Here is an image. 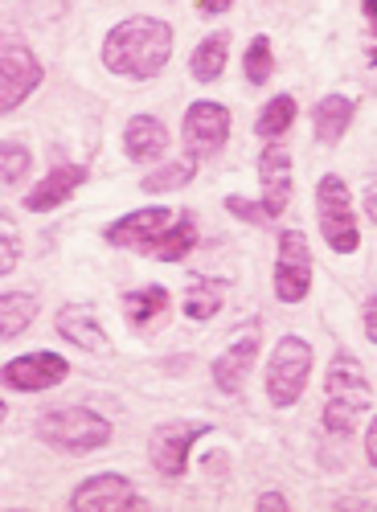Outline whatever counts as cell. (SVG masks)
I'll use <instances>...</instances> for the list:
<instances>
[{
  "mask_svg": "<svg viewBox=\"0 0 377 512\" xmlns=\"http://www.w3.org/2000/svg\"><path fill=\"white\" fill-rule=\"evenodd\" d=\"M169 54H173V29L160 17H128L103 41V66L119 78H136V82L160 74Z\"/></svg>",
  "mask_w": 377,
  "mask_h": 512,
  "instance_id": "obj_1",
  "label": "cell"
},
{
  "mask_svg": "<svg viewBox=\"0 0 377 512\" xmlns=\"http://www.w3.org/2000/svg\"><path fill=\"white\" fill-rule=\"evenodd\" d=\"M369 410V381L353 353H337L324 373V431L328 435H353L357 418Z\"/></svg>",
  "mask_w": 377,
  "mask_h": 512,
  "instance_id": "obj_2",
  "label": "cell"
},
{
  "mask_svg": "<svg viewBox=\"0 0 377 512\" xmlns=\"http://www.w3.org/2000/svg\"><path fill=\"white\" fill-rule=\"evenodd\" d=\"M37 439L70 455H87L111 443V422L87 406H62L37 418Z\"/></svg>",
  "mask_w": 377,
  "mask_h": 512,
  "instance_id": "obj_3",
  "label": "cell"
},
{
  "mask_svg": "<svg viewBox=\"0 0 377 512\" xmlns=\"http://www.w3.org/2000/svg\"><path fill=\"white\" fill-rule=\"evenodd\" d=\"M316 213H320L324 242L337 250V254H353L361 246L357 218H353V197H349V185L337 173L320 177V185H316Z\"/></svg>",
  "mask_w": 377,
  "mask_h": 512,
  "instance_id": "obj_4",
  "label": "cell"
},
{
  "mask_svg": "<svg viewBox=\"0 0 377 512\" xmlns=\"http://www.w3.org/2000/svg\"><path fill=\"white\" fill-rule=\"evenodd\" d=\"M308 373H312V345L304 336H283L271 353V365H267V398L279 410L296 406L308 386Z\"/></svg>",
  "mask_w": 377,
  "mask_h": 512,
  "instance_id": "obj_5",
  "label": "cell"
},
{
  "mask_svg": "<svg viewBox=\"0 0 377 512\" xmlns=\"http://www.w3.org/2000/svg\"><path fill=\"white\" fill-rule=\"evenodd\" d=\"M41 82V62L33 58V50L17 37H5L0 46V111H17Z\"/></svg>",
  "mask_w": 377,
  "mask_h": 512,
  "instance_id": "obj_6",
  "label": "cell"
},
{
  "mask_svg": "<svg viewBox=\"0 0 377 512\" xmlns=\"http://www.w3.org/2000/svg\"><path fill=\"white\" fill-rule=\"evenodd\" d=\"M312 291V250L308 238L300 230H287L279 238V254H275V295L283 304H300Z\"/></svg>",
  "mask_w": 377,
  "mask_h": 512,
  "instance_id": "obj_7",
  "label": "cell"
},
{
  "mask_svg": "<svg viewBox=\"0 0 377 512\" xmlns=\"http://www.w3.org/2000/svg\"><path fill=\"white\" fill-rule=\"evenodd\" d=\"M181 136H185V148H189V156H197V160L214 156V152H218V148L230 140V111H226L222 103L197 99V103L185 111Z\"/></svg>",
  "mask_w": 377,
  "mask_h": 512,
  "instance_id": "obj_8",
  "label": "cell"
},
{
  "mask_svg": "<svg viewBox=\"0 0 377 512\" xmlns=\"http://www.w3.org/2000/svg\"><path fill=\"white\" fill-rule=\"evenodd\" d=\"M201 435H209L205 422H189V426L185 422H169V426H160V431L152 435V447H148L152 467L164 480H181L185 467H189V451H193V443Z\"/></svg>",
  "mask_w": 377,
  "mask_h": 512,
  "instance_id": "obj_9",
  "label": "cell"
},
{
  "mask_svg": "<svg viewBox=\"0 0 377 512\" xmlns=\"http://www.w3.org/2000/svg\"><path fill=\"white\" fill-rule=\"evenodd\" d=\"M66 373H70V361L58 357V353H25V357L5 365V390L41 394V390L62 386Z\"/></svg>",
  "mask_w": 377,
  "mask_h": 512,
  "instance_id": "obj_10",
  "label": "cell"
},
{
  "mask_svg": "<svg viewBox=\"0 0 377 512\" xmlns=\"http://www.w3.org/2000/svg\"><path fill=\"white\" fill-rule=\"evenodd\" d=\"M177 222V213L173 209H164V205H152V209H136L128 213V218H119L111 222L103 234L111 246H123V250H148L164 230H169Z\"/></svg>",
  "mask_w": 377,
  "mask_h": 512,
  "instance_id": "obj_11",
  "label": "cell"
},
{
  "mask_svg": "<svg viewBox=\"0 0 377 512\" xmlns=\"http://www.w3.org/2000/svg\"><path fill=\"white\" fill-rule=\"evenodd\" d=\"M144 496L132 488L128 476H115V472H103V476H91L87 484H78L74 496H70V508L74 512H95V508H140Z\"/></svg>",
  "mask_w": 377,
  "mask_h": 512,
  "instance_id": "obj_12",
  "label": "cell"
},
{
  "mask_svg": "<svg viewBox=\"0 0 377 512\" xmlns=\"http://www.w3.org/2000/svg\"><path fill=\"white\" fill-rule=\"evenodd\" d=\"M259 181H263V209L267 218H283V209L291 201V156L283 144H267L259 156Z\"/></svg>",
  "mask_w": 377,
  "mask_h": 512,
  "instance_id": "obj_13",
  "label": "cell"
},
{
  "mask_svg": "<svg viewBox=\"0 0 377 512\" xmlns=\"http://www.w3.org/2000/svg\"><path fill=\"white\" fill-rule=\"evenodd\" d=\"M82 181H87V168H82V164H58V168H50V173L25 193V209H33V213L58 209L62 201H70L78 193Z\"/></svg>",
  "mask_w": 377,
  "mask_h": 512,
  "instance_id": "obj_14",
  "label": "cell"
},
{
  "mask_svg": "<svg viewBox=\"0 0 377 512\" xmlns=\"http://www.w3.org/2000/svg\"><path fill=\"white\" fill-rule=\"evenodd\" d=\"M255 357H259V332H255V328L238 332V336L230 340V349L214 361L218 390H222V394H238L242 381H246V373H250V365H255Z\"/></svg>",
  "mask_w": 377,
  "mask_h": 512,
  "instance_id": "obj_15",
  "label": "cell"
},
{
  "mask_svg": "<svg viewBox=\"0 0 377 512\" xmlns=\"http://www.w3.org/2000/svg\"><path fill=\"white\" fill-rule=\"evenodd\" d=\"M123 148L136 164L160 160L164 148H169V127H164L156 115H132L128 119V132H123Z\"/></svg>",
  "mask_w": 377,
  "mask_h": 512,
  "instance_id": "obj_16",
  "label": "cell"
},
{
  "mask_svg": "<svg viewBox=\"0 0 377 512\" xmlns=\"http://www.w3.org/2000/svg\"><path fill=\"white\" fill-rule=\"evenodd\" d=\"M58 336L62 340H70V345H78V349H87V353H107V332L99 328V320H95V312L91 308H82V304H66L62 312H58Z\"/></svg>",
  "mask_w": 377,
  "mask_h": 512,
  "instance_id": "obj_17",
  "label": "cell"
},
{
  "mask_svg": "<svg viewBox=\"0 0 377 512\" xmlns=\"http://www.w3.org/2000/svg\"><path fill=\"white\" fill-rule=\"evenodd\" d=\"M353 99H345V95H324L320 103H316V111H312V132H316V140L324 144V148H337L341 144V136L349 132V123H353Z\"/></svg>",
  "mask_w": 377,
  "mask_h": 512,
  "instance_id": "obj_18",
  "label": "cell"
},
{
  "mask_svg": "<svg viewBox=\"0 0 377 512\" xmlns=\"http://www.w3.org/2000/svg\"><path fill=\"white\" fill-rule=\"evenodd\" d=\"M164 312H169V291L164 287H136L123 295V316H128V324L136 332H148L164 320Z\"/></svg>",
  "mask_w": 377,
  "mask_h": 512,
  "instance_id": "obj_19",
  "label": "cell"
},
{
  "mask_svg": "<svg viewBox=\"0 0 377 512\" xmlns=\"http://www.w3.org/2000/svg\"><path fill=\"white\" fill-rule=\"evenodd\" d=\"M193 246H197V222L189 218V213H181V218L164 230L144 254H152V259H160V263H181Z\"/></svg>",
  "mask_w": 377,
  "mask_h": 512,
  "instance_id": "obj_20",
  "label": "cell"
},
{
  "mask_svg": "<svg viewBox=\"0 0 377 512\" xmlns=\"http://www.w3.org/2000/svg\"><path fill=\"white\" fill-rule=\"evenodd\" d=\"M226 58H230V33H209L201 46L193 50V78L197 82H218L222 70H226Z\"/></svg>",
  "mask_w": 377,
  "mask_h": 512,
  "instance_id": "obj_21",
  "label": "cell"
},
{
  "mask_svg": "<svg viewBox=\"0 0 377 512\" xmlns=\"http://www.w3.org/2000/svg\"><path fill=\"white\" fill-rule=\"evenodd\" d=\"M37 316V300L29 291H9L5 300H0V336L5 340H17Z\"/></svg>",
  "mask_w": 377,
  "mask_h": 512,
  "instance_id": "obj_22",
  "label": "cell"
},
{
  "mask_svg": "<svg viewBox=\"0 0 377 512\" xmlns=\"http://www.w3.org/2000/svg\"><path fill=\"white\" fill-rule=\"evenodd\" d=\"M218 308H222V283L197 275L185 287V316L189 320H209V316H218Z\"/></svg>",
  "mask_w": 377,
  "mask_h": 512,
  "instance_id": "obj_23",
  "label": "cell"
},
{
  "mask_svg": "<svg viewBox=\"0 0 377 512\" xmlns=\"http://www.w3.org/2000/svg\"><path fill=\"white\" fill-rule=\"evenodd\" d=\"M193 177H197V156H185V160H173V164L156 168V173H148V177L140 181V189H144V193H169V189L189 185Z\"/></svg>",
  "mask_w": 377,
  "mask_h": 512,
  "instance_id": "obj_24",
  "label": "cell"
},
{
  "mask_svg": "<svg viewBox=\"0 0 377 512\" xmlns=\"http://www.w3.org/2000/svg\"><path fill=\"white\" fill-rule=\"evenodd\" d=\"M291 123H296V99H291V95H275V99L259 111L255 132H259L263 140H279Z\"/></svg>",
  "mask_w": 377,
  "mask_h": 512,
  "instance_id": "obj_25",
  "label": "cell"
},
{
  "mask_svg": "<svg viewBox=\"0 0 377 512\" xmlns=\"http://www.w3.org/2000/svg\"><path fill=\"white\" fill-rule=\"evenodd\" d=\"M242 70H246V82H250V87H263V82L271 78V70H275V54H271V41H267V37H255V41H250V50H246V58H242Z\"/></svg>",
  "mask_w": 377,
  "mask_h": 512,
  "instance_id": "obj_26",
  "label": "cell"
},
{
  "mask_svg": "<svg viewBox=\"0 0 377 512\" xmlns=\"http://www.w3.org/2000/svg\"><path fill=\"white\" fill-rule=\"evenodd\" d=\"M25 173H29V152H25V144L5 140V144H0V181H5V185H21Z\"/></svg>",
  "mask_w": 377,
  "mask_h": 512,
  "instance_id": "obj_27",
  "label": "cell"
},
{
  "mask_svg": "<svg viewBox=\"0 0 377 512\" xmlns=\"http://www.w3.org/2000/svg\"><path fill=\"white\" fill-rule=\"evenodd\" d=\"M226 209L234 213V218L255 222V226H267V222H271V218H267V209H263V201L255 205V201H246V197H226Z\"/></svg>",
  "mask_w": 377,
  "mask_h": 512,
  "instance_id": "obj_28",
  "label": "cell"
},
{
  "mask_svg": "<svg viewBox=\"0 0 377 512\" xmlns=\"http://www.w3.org/2000/svg\"><path fill=\"white\" fill-rule=\"evenodd\" d=\"M13 267H17V234L5 222V259H0V275H13Z\"/></svg>",
  "mask_w": 377,
  "mask_h": 512,
  "instance_id": "obj_29",
  "label": "cell"
},
{
  "mask_svg": "<svg viewBox=\"0 0 377 512\" xmlns=\"http://www.w3.org/2000/svg\"><path fill=\"white\" fill-rule=\"evenodd\" d=\"M361 320H365V336H369L373 345H377V295H369V304H365Z\"/></svg>",
  "mask_w": 377,
  "mask_h": 512,
  "instance_id": "obj_30",
  "label": "cell"
},
{
  "mask_svg": "<svg viewBox=\"0 0 377 512\" xmlns=\"http://www.w3.org/2000/svg\"><path fill=\"white\" fill-rule=\"evenodd\" d=\"M234 5V0H197V13L201 17H218V13H226Z\"/></svg>",
  "mask_w": 377,
  "mask_h": 512,
  "instance_id": "obj_31",
  "label": "cell"
},
{
  "mask_svg": "<svg viewBox=\"0 0 377 512\" xmlns=\"http://www.w3.org/2000/svg\"><path fill=\"white\" fill-rule=\"evenodd\" d=\"M255 508H263V512H267V508H287V496H283V492H263V496L255 500Z\"/></svg>",
  "mask_w": 377,
  "mask_h": 512,
  "instance_id": "obj_32",
  "label": "cell"
},
{
  "mask_svg": "<svg viewBox=\"0 0 377 512\" xmlns=\"http://www.w3.org/2000/svg\"><path fill=\"white\" fill-rule=\"evenodd\" d=\"M365 455H369V463L377 467V418L369 422V431H365Z\"/></svg>",
  "mask_w": 377,
  "mask_h": 512,
  "instance_id": "obj_33",
  "label": "cell"
},
{
  "mask_svg": "<svg viewBox=\"0 0 377 512\" xmlns=\"http://www.w3.org/2000/svg\"><path fill=\"white\" fill-rule=\"evenodd\" d=\"M365 213H369V218L377 222V189H369V197H365Z\"/></svg>",
  "mask_w": 377,
  "mask_h": 512,
  "instance_id": "obj_34",
  "label": "cell"
}]
</instances>
